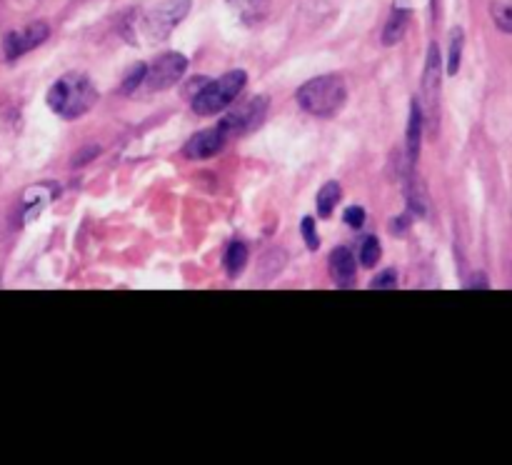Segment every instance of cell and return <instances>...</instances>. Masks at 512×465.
Listing matches in <instances>:
<instances>
[{"mask_svg": "<svg viewBox=\"0 0 512 465\" xmlns=\"http://www.w3.org/2000/svg\"><path fill=\"white\" fill-rule=\"evenodd\" d=\"M245 80H248L245 70H230V73H225L223 78L213 80V83L205 85L200 93H195L193 110L198 115L223 113V110L228 108V105H233L235 98L243 93Z\"/></svg>", "mask_w": 512, "mask_h": 465, "instance_id": "3957f363", "label": "cell"}, {"mask_svg": "<svg viewBox=\"0 0 512 465\" xmlns=\"http://www.w3.org/2000/svg\"><path fill=\"white\" fill-rule=\"evenodd\" d=\"M228 140L230 138L223 133V128H220V125H213V128H205V130H200V133H195L193 138L185 143L183 153H185V158H190V160H208V158H213L215 153H220Z\"/></svg>", "mask_w": 512, "mask_h": 465, "instance_id": "ba28073f", "label": "cell"}, {"mask_svg": "<svg viewBox=\"0 0 512 465\" xmlns=\"http://www.w3.org/2000/svg\"><path fill=\"white\" fill-rule=\"evenodd\" d=\"M398 285V273H395V268H388L383 270V273L375 275L373 280H370V288H395Z\"/></svg>", "mask_w": 512, "mask_h": 465, "instance_id": "d6986e66", "label": "cell"}, {"mask_svg": "<svg viewBox=\"0 0 512 465\" xmlns=\"http://www.w3.org/2000/svg\"><path fill=\"white\" fill-rule=\"evenodd\" d=\"M48 35H50V28H48V23H43V20L25 25V28H20V30H13V33L5 35V40H3L5 58L15 60V58H20V55L30 53L33 48L43 45L45 40H48Z\"/></svg>", "mask_w": 512, "mask_h": 465, "instance_id": "52a82bcc", "label": "cell"}, {"mask_svg": "<svg viewBox=\"0 0 512 465\" xmlns=\"http://www.w3.org/2000/svg\"><path fill=\"white\" fill-rule=\"evenodd\" d=\"M245 263H248V245L245 243H230L228 253H225V270H228V275H238L240 270L245 268Z\"/></svg>", "mask_w": 512, "mask_h": 465, "instance_id": "5bb4252c", "label": "cell"}, {"mask_svg": "<svg viewBox=\"0 0 512 465\" xmlns=\"http://www.w3.org/2000/svg\"><path fill=\"white\" fill-rule=\"evenodd\" d=\"M345 100H348V88L340 75H320L300 85L298 90L300 108L315 118H333L335 113H340Z\"/></svg>", "mask_w": 512, "mask_h": 465, "instance_id": "7a4b0ae2", "label": "cell"}, {"mask_svg": "<svg viewBox=\"0 0 512 465\" xmlns=\"http://www.w3.org/2000/svg\"><path fill=\"white\" fill-rule=\"evenodd\" d=\"M465 48V33L463 28H455L450 35V53H448V75H455L460 70V60H463Z\"/></svg>", "mask_w": 512, "mask_h": 465, "instance_id": "9a60e30c", "label": "cell"}, {"mask_svg": "<svg viewBox=\"0 0 512 465\" xmlns=\"http://www.w3.org/2000/svg\"><path fill=\"white\" fill-rule=\"evenodd\" d=\"M340 198H343V190H340V185L325 183L318 193V213L323 215V218H328V215L335 210V205L340 203Z\"/></svg>", "mask_w": 512, "mask_h": 465, "instance_id": "4fadbf2b", "label": "cell"}, {"mask_svg": "<svg viewBox=\"0 0 512 465\" xmlns=\"http://www.w3.org/2000/svg\"><path fill=\"white\" fill-rule=\"evenodd\" d=\"M423 93H425V118H433L438 123V98H440V50L438 45H430L428 63H425L423 75Z\"/></svg>", "mask_w": 512, "mask_h": 465, "instance_id": "9c48e42d", "label": "cell"}, {"mask_svg": "<svg viewBox=\"0 0 512 465\" xmlns=\"http://www.w3.org/2000/svg\"><path fill=\"white\" fill-rule=\"evenodd\" d=\"M300 230H303L305 245H308L310 250H318L320 240H318V230H315V218H303V225H300Z\"/></svg>", "mask_w": 512, "mask_h": 465, "instance_id": "ffe728a7", "label": "cell"}, {"mask_svg": "<svg viewBox=\"0 0 512 465\" xmlns=\"http://www.w3.org/2000/svg\"><path fill=\"white\" fill-rule=\"evenodd\" d=\"M330 273H333L335 285L340 288H353L355 275H358V263L350 248H335L330 255Z\"/></svg>", "mask_w": 512, "mask_h": 465, "instance_id": "30bf717a", "label": "cell"}, {"mask_svg": "<svg viewBox=\"0 0 512 465\" xmlns=\"http://www.w3.org/2000/svg\"><path fill=\"white\" fill-rule=\"evenodd\" d=\"M95 103H98V90L90 83L88 75H63V78H60L58 83L50 85L48 90L50 110L65 120L80 118V115L88 113Z\"/></svg>", "mask_w": 512, "mask_h": 465, "instance_id": "6da1fadb", "label": "cell"}, {"mask_svg": "<svg viewBox=\"0 0 512 465\" xmlns=\"http://www.w3.org/2000/svg\"><path fill=\"white\" fill-rule=\"evenodd\" d=\"M493 18H495V23H498L500 30L512 33V3H505V0L493 3Z\"/></svg>", "mask_w": 512, "mask_h": 465, "instance_id": "e0dca14e", "label": "cell"}, {"mask_svg": "<svg viewBox=\"0 0 512 465\" xmlns=\"http://www.w3.org/2000/svg\"><path fill=\"white\" fill-rule=\"evenodd\" d=\"M423 128H425V115L423 105L413 100L410 105V120H408V160L415 163L420 155V143H423Z\"/></svg>", "mask_w": 512, "mask_h": 465, "instance_id": "8fae6325", "label": "cell"}, {"mask_svg": "<svg viewBox=\"0 0 512 465\" xmlns=\"http://www.w3.org/2000/svg\"><path fill=\"white\" fill-rule=\"evenodd\" d=\"M468 288H488V280H473Z\"/></svg>", "mask_w": 512, "mask_h": 465, "instance_id": "7402d4cb", "label": "cell"}, {"mask_svg": "<svg viewBox=\"0 0 512 465\" xmlns=\"http://www.w3.org/2000/svg\"><path fill=\"white\" fill-rule=\"evenodd\" d=\"M145 70H148V65H143V63L135 65V68L125 75V83H123V88H120V93H133V90L145 80Z\"/></svg>", "mask_w": 512, "mask_h": 465, "instance_id": "ac0fdd59", "label": "cell"}, {"mask_svg": "<svg viewBox=\"0 0 512 465\" xmlns=\"http://www.w3.org/2000/svg\"><path fill=\"white\" fill-rule=\"evenodd\" d=\"M345 223H348L350 228H360V225L365 223V208H360V205H350V208L345 210Z\"/></svg>", "mask_w": 512, "mask_h": 465, "instance_id": "44dd1931", "label": "cell"}, {"mask_svg": "<svg viewBox=\"0 0 512 465\" xmlns=\"http://www.w3.org/2000/svg\"><path fill=\"white\" fill-rule=\"evenodd\" d=\"M190 0H163L140 18V30L150 40H165L188 15Z\"/></svg>", "mask_w": 512, "mask_h": 465, "instance_id": "277c9868", "label": "cell"}, {"mask_svg": "<svg viewBox=\"0 0 512 465\" xmlns=\"http://www.w3.org/2000/svg\"><path fill=\"white\" fill-rule=\"evenodd\" d=\"M408 23H410V13L405 8H395L393 13H390L388 23H385V30H383V43L385 45H395L403 40L405 30H408Z\"/></svg>", "mask_w": 512, "mask_h": 465, "instance_id": "7c38bea8", "label": "cell"}, {"mask_svg": "<svg viewBox=\"0 0 512 465\" xmlns=\"http://www.w3.org/2000/svg\"><path fill=\"white\" fill-rule=\"evenodd\" d=\"M268 98L265 95H253V98L243 100V103L235 105L223 120H220V128L228 138H240L245 133H253L255 128H260V123L268 115Z\"/></svg>", "mask_w": 512, "mask_h": 465, "instance_id": "5b68a950", "label": "cell"}, {"mask_svg": "<svg viewBox=\"0 0 512 465\" xmlns=\"http://www.w3.org/2000/svg\"><path fill=\"white\" fill-rule=\"evenodd\" d=\"M188 68V58L180 53H163L148 70H145V83L150 90H168L183 78Z\"/></svg>", "mask_w": 512, "mask_h": 465, "instance_id": "8992f818", "label": "cell"}, {"mask_svg": "<svg viewBox=\"0 0 512 465\" xmlns=\"http://www.w3.org/2000/svg\"><path fill=\"white\" fill-rule=\"evenodd\" d=\"M380 255H383L380 240L375 238V235H368V238L363 240V245H360V263H363L365 268H373L380 260Z\"/></svg>", "mask_w": 512, "mask_h": 465, "instance_id": "2e32d148", "label": "cell"}]
</instances>
